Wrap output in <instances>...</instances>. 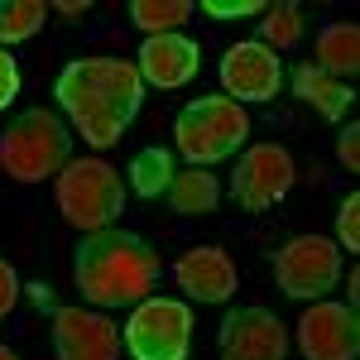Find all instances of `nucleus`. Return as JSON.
<instances>
[{
    "instance_id": "nucleus-10",
    "label": "nucleus",
    "mask_w": 360,
    "mask_h": 360,
    "mask_svg": "<svg viewBox=\"0 0 360 360\" xmlns=\"http://www.w3.org/2000/svg\"><path fill=\"white\" fill-rule=\"evenodd\" d=\"M278 82H283V63H278L274 49H264L259 39H245L236 49H226L221 58V86L236 106L245 101H269L278 96Z\"/></svg>"
},
{
    "instance_id": "nucleus-18",
    "label": "nucleus",
    "mask_w": 360,
    "mask_h": 360,
    "mask_svg": "<svg viewBox=\"0 0 360 360\" xmlns=\"http://www.w3.org/2000/svg\"><path fill=\"white\" fill-rule=\"evenodd\" d=\"M44 20H49L44 0H0V49L34 39L44 29Z\"/></svg>"
},
{
    "instance_id": "nucleus-27",
    "label": "nucleus",
    "mask_w": 360,
    "mask_h": 360,
    "mask_svg": "<svg viewBox=\"0 0 360 360\" xmlns=\"http://www.w3.org/2000/svg\"><path fill=\"white\" fill-rule=\"evenodd\" d=\"M58 15H63V20H82L86 10H91V5H86V0H77V5H72V0H63V5H53Z\"/></svg>"
},
{
    "instance_id": "nucleus-26",
    "label": "nucleus",
    "mask_w": 360,
    "mask_h": 360,
    "mask_svg": "<svg viewBox=\"0 0 360 360\" xmlns=\"http://www.w3.org/2000/svg\"><path fill=\"white\" fill-rule=\"evenodd\" d=\"M336 159H341V164L351 168V173L360 168V125H346V130H341V144H336Z\"/></svg>"
},
{
    "instance_id": "nucleus-2",
    "label": "nucleus",
    "mask_w": 360,
    "mask_h": 360,
    "mask_svg": "<svg viewBox=\"0 0 360 360\" xmlns=\"http://www.w3.org/2000/svg\"><path fill=\"white\" fill-rule=\"evenodd\" d=\"M77 288L91 307H135L159 283V255L135 231H96L77 245Z\"/></svg>"
},
{
    "instance_id": "nucleus-13",
    "label": "nucleus",
    "mask_w": 360,
    "mask_h": 360,
    "mask_svg": "<svg viewBox=\"0 0 360 360\" xmlns=\"http://www.w3.org/2000/svg\"><path fill=\"white\" fill-rule=\"evenodd\" d=\"M173 278H178V288L193 298V303H226L236 288H240V269H236V259L217 245H197L188 250L178 264H173Z\"/></svg>"
},
{
    "instance_id": "nucleus-14",
    "label": "nucleus",
    "mask_w": 360,
    "mask_h": 360,
    "mask_svg": "<svg viewBox=\"0 0 360 360\" xmlns=\"http://www.w3.org/2000/svg\"><path fill=\"white\" fill-rule=\"evenodd\" d=\"M197 68H202V49L188 34H154V39H144L139 63H135L139 82H154L159 91L188 86L197 77Z\"/></svg>"
},
{
    "instance_id": "nucleus-17",
    "label": "nucleus",
    "mask_w": 360,
    "mask_h": 360,
    "mask_svg": "<svg viewBox=\"0 0 360 360\" xmlns=\"http://www.w3.org/2000/svg\"><path fill=\"white\" fill-rule=\"evenodd\" d=\"M217 202H221L217 173H207V168H183V173H173V183H168V207H173L178 217H207V212H217Z\"/></svg>"
},
{
    "instance_id": "nucleus-25",
    "label": "nucleus",
    "mask_w": 360,
    "mask_h": 360,
    "mask_svg": "<svg viewBox=\"0 0 360 360\" xmlns=\"http://www.w3.org/2000/svg\"><path fill=\"white\" fill-rule=\"evenodd\" d=\"M15 303H20V278H15V269L0 259V317H10Z\"/></svg>"
},
{
    "instance_id": "nucleus-11",
    "label": "nucleus",
    "mask_w": 360,
    "mask_h": 360,
    "mask_svg": "<svg viewBox=\"0 0 360 360\" xmlns=\"http://www.w3.org/2000/svg\"><path fill=\"white\" fill-rule=\"evenodd\" d=\"M120 332L106 312L58 307L53 312V351L58 360H120Z\"/></svg>"
},
{
    "instance_id": "nucleus-16",
    "label": "nucleus",
    "mask_w": 360,
    "mask_h": 360,
    "mask_svg": "<svg viewBox=\"0 0 360 360\" xmlns=\"http://www.w3.org/2000/svg\"><path fill=\"white\" fill-rule=\"evenodd\" d=\"M322 72H332V77H356L360 72V29L351 20H336V25H322L317 34V58H312Z\"/></svg>"
},
{
    "instance_id": "nucleus-5",
    "label": "nucleus",
    "mask_w": 360,
    "mask_h": 360,
    "mask_svg": "<svg viewBox=\"0 0 360 360\" xmlns=\"http://www.w3.org/2000/svg\"><path fill=\"white\" fill-rule=\"evenodd\" d=\"M58 212H63L68 226H77L86 236L106 231V226L125 212V188H120L115 168L101 164V159H77V164H68L58 173Z\"/></svg>"
},
{
    "instance_id": "nucleus-1",
    "label": "nucleus",
    "mask_w": 360,
    "mask_h": 360,
    "mask_svg": "<svg viewBox=\"0 0 360 360\" xmlns=\"http://www.w3.org/2000/svg\"><path fill=\"white\" fill-rule=\"evenodd\" d=\"M58 106L77 125V135L96 149H106L130 130L144 101V82H139L135 63L120 58H77L58 72Z\"/></svg>"
},
{
    "instance_id": "nucleus-23",
    "label": "nucleus",
    "mask_w": 360,
    "mask_h": 360,
    "mask_svg": "<svg viewBox=\"0 0 360 360\" xmlns=\"http://www.w3.org/2000/svg\"><path fill=\"white\" fill-rule=\"evenodd\" d=\"M212 20H240V15H264V5L259 0H207L202 5Z\"/></svg>"
},
{
    "instance_id": "nucleus-7",
    "label": "nucleus",
    "mask_w": 360,
    "mask_h": 360,
    "mask_svg": "<svg viewBox=\"0 0 360 360\" xmlns=\"http://www.w3.org/2000/svg\"><path fill=\"white\" fill-rule=\"evenodd\" d=\"M274 278L278 288L298 303H317L332 293V283L341 278V245L327 236H298L274 255Z\"/></svg>"
},
{
    "instance_id": "nucleus-24",
    "label": "nucleus",
    "mask_w": 360,
    "mask_h": 360,
    "mask_svg": "<svg viewBox=\"0 0 360 360\" xmlns=\"http://www.w3.org/2000/svg\"><path fill=\"white\" fill-rule=\"evenodd\" d=\"M15 96H20V63H15V53L0 49V111H5Z\"/></svg>"
},
{
    "instance_id": "nucleus-8",
    "label": "nucleus",
    "mask_w": 360,
    "mask_h": 360,
    "mask_svg": "<svg viewBox=\"0 0 360 360\" xmlns=\"http://www.w3.org/2000/svg\"><path fill=\"white\" fill-rule=\"evenodd\" d=\"M293 178H298V168H293V154L283 144H255L231 173V197L245 212H269L274 202L293 193Z\"/></svg>"
},
{
    "instance_id": "nucleus-15",
    "label": "nucleus",
    "mask_w": 360,
    "mask_h": 360,
    "mask_svg": "<svg viewBox=\"0 0 360 360\" xmlns=\"http://www.w3.org/2000/svg\"><path fill=\"white\" fill-rule=\"evenodd\" d=\"M293 96L307 101L317 115H327V120H341V115L351 111V101H356V91L332 77V72H322L317 63H298L293 68Z\"/></svg>"
},
{
    "instance_id": "nucleus-3",
    "label": "nucleus",
    "mask_w": 360,
    "mask_h": 360,
    "mask_svg": "<svg viewBox=\"0 0 360 360\" xmlns=\"http://www.w3.org/2000/svg\"><path fill=\"white\" fill-rule=\"evenodd\" d=\"M72 154V135L53 111H25L10 120V130L0 135V168L15 178V183H44L68 168Z\"/></svg>"
},
{
    "instance_id": "nucleus-20",
    "label": "nucleus",
    "mask_w": 360,
    "mask_h": 360,
    "mask_svg": "<svg viewBox=\"0 0 360 360\" xmlns=\"http://www.w3.org/2000/svg\"><path fill=\"white\" fill-rule=\"evenodd\" d=\"M130 183H135L139 197H164L168 183H173V154L168 149H144V154H135Z\"/></svg>"
},
{
    "instance_id": "nucleus-9",
    "label": "nucleus",
    "mask_w": 360,
    "mask_h": 360,
    "mask_svg": "<svg viewBox=\"0 0 360 360\" xmlns=\"http://www.w3.org/2000/svg\"><path fill=\"white\" fill-rule=\"evenodd\" d=\"M298 346L307 360H356L360 356V317L351 303H317L298 317Z\"/></svg>"
},
{
    "instance_id": "nucleus-21",
    "label": "nucleus",
    "mask_w": 360,
    "mask_h": 360,
    "mask_svg": "<svg viewBox=\"0 0 360 360\" xmlns=\"http://www.w3.org/2000/svg\"><path fill=\"white\" fill-rule=\"evenodd\" d=\"M303 39V10L298 5H264V49H293Z\"/></svg>"
},
{
    "instance_id": "nucleus-4",
    "label": "nucleus",
    "mask_w": 360,
    "mask_h": 360,
    "mask_svg": "<svg viewBox=\"0 0 360 360\" xmlns=\"http://www.w3.org/2000/svg\"><path fill=\"white\" fill-rule=\"evenodd\" d=\"M250 135L245 106H236L231 96H197L193 106H183L173 120V144L188 164H221L231 159Z\"/></svg>"
},
{
    "instance_id": "nucleus-12",
    "label": "nucleus",
    "mask_w": 360,
    "mask_h": 360,
    "mask_svg": "<svg viewBox=\"0 0 360 360\" xmlns=\"http://www.w3.org/2000/svg\"><path fill=\"white\" fill-rule=\"evenodd\" d=\"M221 360H283L288 356V327L269 307H236L221 322Z\"/></svg>"
},
{
    "instance_id": "nucleus-6",
    "label": "nucleus",
    "mask_w": 360,
    "mask_h": 360,
    "mask_svg": "<svg viewBox=\"0 0 360 360\" xmlns=\"http://www.w3.org/2000/svg\"><path fill=\"white\" fill-rule=\"evenodd\" d=\"M120 341L135 360H188V351H193V312L178 298H144V303H135Z\"/></svg>"
},
{
    "instance_id": "nucleus-19",
    "label": "nucleus",
    "mask_w": 360,
    "mask_h": 360,
    "mask_svg": "<svg viewBox=\"0 0 360 360\" xmlns=\"http://www.w3.org/2000/svg\"><path fill=\"white\" fill-rule=\"evenodd\" d=\"M130 20L144 29V39H154V34H178V29L193 20V5H188V0H135V5H130Z\"/></svg>"
},
{
    "instance_id": "nucleus-22",
    "label": "nucleus",
    "mask_w": 360,
    "mask_h": 360,
    "mask_svg": "<svg viewBox=\"0 0 360 360\" xmlns=\"http://www.w3.org/2000/svg\"><path fill=\"white\" fill-rule=\"evenodd\" d=\"M336 236H341V245H346V250H360V197H356V193L341 202V217H336Z\"/></svg>"
},
{
    "instance_id": "nucleus-28",
    "label": "nucleus",
    "mask_w": 360,
    "mask_h": 360,
    "mask_svg": "<svg viewBox=\"0 0 360 360\" xmlns=\"http://www.w3.org/2000/svg\"><path fill=\"white\" fill-rule=\"evenodd\" d=\"M0 360H20V356H15V351H10V346H0Z\"/></svg>"
}]
</instances>
